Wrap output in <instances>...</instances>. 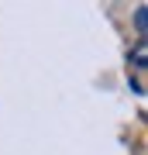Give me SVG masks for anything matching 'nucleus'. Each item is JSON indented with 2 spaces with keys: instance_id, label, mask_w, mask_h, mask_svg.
<instances>
[{
  "instance_id": "obj_1",
  "label": "nucleus",
  "mask_w": 148,
  "mask_h": 155,
  "mask_svg": "<svg viewBox=\"0 0 148 155\" xmlns=\"http://www.w3.org/2000/svg\"><path fill=\"white\" fill-rule=\"evenodd\" d=\"M134 31H138V38L145 41V4L134 7Z\"/></svg>"
}]
</instances>
